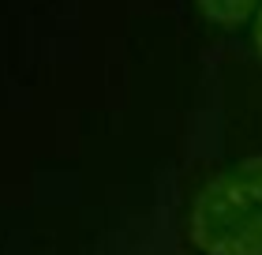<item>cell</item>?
I'll return each mask as SVG.
<instances>
[{
  "mask_svg": "<svg viewBox=\"0 0 262 255\" xmlns=\"http://www.w3.org/2000/svg\"><path fill=\"white\" fill-rule=\"evenodd\" d=\"M255 53H258V60H262V4H258V11H255Z\"/></svg>",
  "mask_w": 262,
  "mask_h": 255,
  "instance_id": "cell-3",
  "label": "cell"
},
{
  "mask_svg": "<svg viewBox=\"0 0 262 255\" xmlns=\"http://www.w3.org/2000/svg\"><path fill=\"white\" fill-rule=\"evenodd\" d=\"M195 4L210 23H217V27H236V23H244L251 11H258L262 0H195Z\"/></svg>",
  "mask_w": 262,
  "mask_h": 255,
  "instance_id": "cell-2",
  "label": "cell"
},
{
  "mask_svg": "<svg viewBox=\"0 0 262 255\" xmlns=\"http://www.w3.org/2000/svg\"><path fill=\"white\" fill-rule=\"evenodd\" d=\"M187 233L202 255H262V158L236 162L199 191Z\"/></svg>",
  "mask_w": 262,
  "mask_h": 255,
  "instance_id": "cell-1",
  "label": "cell"
}]
</instances>
